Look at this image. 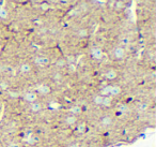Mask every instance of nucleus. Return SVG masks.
Returning <instances> with one entry per match:
<instances>
[{"mask_svg": "<svg viewBox=\"0 0 156 147\" xmlns=\"http://www.w3.org/2000/svg\"><path fill=\"white\" fill-rule=\"evenodd\" d=\"M113 55H114V57H116V59H122L125 56V50L122 46L116 47L114 50H113Z\"/></svg>", "mask_w": 156, "mask_h": 147, "instance_id": "obj_4", "label": "nucleus"}, {"mask_svg": "<svg viewBox=\"0 0 156 147\" xmlns=\"http://www.w3.org/2000/svg\"><path fill=\"white\" fill-rule=\"evenodd\" d=\"M87 130V124L86 123H79L77 126V131L78 133H85Z\"/></svg>", "mask_w": 156, "mask_h": 147, "instance_id": "obj_13", "label": "nucleus"}, {"mask_svg": "<svg viewBox=\"0 0 156 147\" xmlns=\"http://www.w3.org/2000/svg\"><path fill=\"white\" fill-rule=\"evenodd\" d=\"M77 121V118L76 116H74V115H72V116H67V118H65V124L69 125V126H73V125L76 124Z\"/></svg>", "mask_w": 156, "mask_h": 147, "instance_id": "obj_9", "label": "nucleus"}, {"mask_svg": "<svg viewBox=\"0 0 156 147\" xmlns=\"http://www.w3.org/2000/svg\"><path fill=\"white\" fill-rule=\"evenodd\" d=\"M122 6H123V4H122V2H121V1H119V2L116 4V7H118V8H121V7H122Z\"/></svg>", "mask_w": 156, "mask_h": 147, "instance_id": "obj_24", "label": "nucleus"}, {"mask_svg": "<svg viewBox=\"0 0 156 147\" xmlns=\"http://www.w3.org/2000/svg\"><path fill=\"white\" fill-rule=\"evenodd\" d=\"M30 108H31V111L32 112H34V113H37V112H40L41 108H42V106H41L40 103H31V105H30Z\"/></svg>", "mask_w": 156, "mask_h": 147, "instance_id": "obj_15", "label": "nucleus"}, {"mask_svg": "<svg viewBox=\"0 0 156 147\" xmlns=\"http://www.w3.org/2000/svg\"><path fill=\"white\" fill-rule=\"evenodd\" d=\"M116 75H118V74H116V72L114 70H109L105 73V77H106L107 80H114L116 77Z\"/></svg>", "mask_w": 156, "mask_h": 147, "instance_id": "obj_8", "label": "nucleus"}, {"mask_svg": "<svg viewBox=\"0 0 156 147\" xmlns=\"http://www.w3.org/2000/svg\"><path fill=\"white\" fill-rule=\"evenodd\" d=\"M101 123H102V125H103L104 127H108V126H110V125L112 124L113 120H112V118H111V117L105 116V117H103V119H102Z\"/></svg>", "mask_w": 156, "mask_h": 147, "instance_id": "obj_7", "label": "nucleus"}, {"mask_svg": "<svg viewBox=\"0 0 156 147\" xmlns=\"http://www.w3.org/2000/svg\"><path fill=\"white\" fill-rule=\"evenodd\" d=\"M19 1H21V0H19Z\"/></svg>", "mask_w": 156, "mask_h": 147, "instance_id": "obj_27", "label": "nucleus"}, {"mask_svg": "<svg viewBox=\"0 0 156 147\" xmlns=\"http://www.w3.org/2000/svg\"><path fill=\"white\" fill-rule=\"evenodd\" d=\"M111 103H112V99H111L110 97H104L103 98V102H102V105H103V106L108 107V106L111 105Z\"/></svg>", "mask_w": 156, "mask_h": 147, "instance_id": "obj_14", "label": "nucleus"}, {"mask_svg": "<svg viewBox=\"0 0 156 147\" xmlns=\"http://www.w3.org/2000/svg\"><path fill=\"white\" fill-rule=\"evenodd\" d=\"M126 110H127V107L125 106L124 104H123V105H120V106H119V111H120V112H122V113H124Z\"/></svg>", "mask_w": 156, "mask_h": 147, "instance_id": "obj_19", "label": "nucleus"}, {"mask_svg": "<svg viewBox=\"0 0 156 147\" xmlns=\"http://www.w3.org/2000/svg\"><path fill=\"white\" fill-rule=\"evenodd\" d=\"M121 87L120 86H112L111 85V89H110V94L109 96H113V97H116V96H119L121 94Z\"/></svg>", "mask_w": 156, "mask_h": 147, "instance_id": "obj_6", "label": "nucleus"}, {"mask_svg": "<svg viewBox=\"0 0 156 147\" xmlns=\"http://www.w3.org/2000/svg\"><path fill=\"white\" fill-rule=\"evenodd\" d=\"M78 34H79V37H86L87 34H88V31L86 29H80Z\"/></svg>", "mask_w": 156, "mask_h": 147, "instance_id": "obj_18", "label": "nucleus"}, {"mask_svg": "<svg viewBox=\"0 0 156 147\" xmlns=\"http://www.w3.org/2000/svg\"><path fill=\"white\" fill-rule=\"evenodd\" d=\"M139 108H140V110L144 111V110H146V108H148V105H146V104H141V105L139 106Z\"/></svg>", "mask_w": 156, "mask_h": 147, "instance_id": "obj_20", "label": "nucleus"}, {"mask_svg": "<svg viewBox=\"0 0 156 147\" xmlns=\"http://www.w3.org/2000/svg\"><path fill=\"white\" fill-rule=\"evenodd\" d=\"M1 9H2V6H1V4H0V10H1Z\"/></svg>", "mask_w": 156, "mask_h": 147, "instance_id": "obj_25", "label": "nucleus"}, {"mask_svg": "<svg viewBox=\"0 0 156 147\" xmlns=\"http://www.w3.org/2000/svg\"><path fill=\"white\" fill-rule=\"evenodd\" d=\"M1 87L3 88V89H7V87H8V85L6 83H1Z\"/></svg>", "mask_w": 156, "mask_h": 147, "instance_id": "obj_23", "label": "nucleus"}, {"mask_svg": "<svg viewBox=\"0 0 156 147\" xmlns=\"http://www.w3.org/2000/svg\"><path fill=\"white\" fill-rule=\"evenodd\" d=\"M19 70L21 73L26 74V73H29L30 71H31V67H30L29 64H23L21 66H20Z\"/></svg>", "mask_w": 156, "mask_h": 147, "instance_id": "obj_12", "label": "nucleus"}, {"mask_svg": "<svg viewBox=\"0 0 156 147\" xmlns=\"http://www.w3.org/2000/svg\"><path fill=\"white\" fill-rule=\"evenodd\" d=\"M103 96H101V94H98V96H95V97L93 98V102L96 104V105H102V102H103Z\"/></svg>", "mask_w": 156, "mask_h": 147, "instance_id": "obj_16", "label": "nucleus"}, {"mask_svg": "<svg viewBox=\"0 0 156 147\" xmlns=\"http://www.w3.org/2000/svg\"><path fill=\"white\" fill-rule=\"evenodd\" d=\"M8 14H9V13H8V11L6 10L3 7H2V9L0 10V18H2V20H6V18L8 17Z\"/></svg>", "mask_w": 156, "mask_h": 147, "instance_id": "obj_17", "label": "nucleus"}, {"mask_svg": "<svg viewBox=\"0 0 156 147\" xmlns=\"http://www.w3.org/2000/svg\"><path fill=\"white\" fill-rule=\"evenodd\" d=\"M34 62H35L37 66H40V67H44V66H47V64H49V59H48L47 57L39 56L34 59Z\"/></svg>", "mask_w": 156, "mask_h": 147, "instance_id": "obj_3", "label": "nucleus"}, {"mask_svg": "<svg viewBox=\"0 0 156 147\" xmlns=\"http://www.w3.org/2000/svg\"><path fill=\"white\" fill-rule=\"evenodd\" d=\"M1 48H2V47H1V45H0V53H1Z\"/></svg>", "mask_w": 156, "mask_h": 147, "instance_id": "obj_26", "label": "nucleus"}, {"mask_svg": "<svg viewBox=\"0 0 156 147\" xmlns=\"http://www.w3.org/2000/svg\"><path fill=\"white\" fill-rule=\"evenodd\" d=\"M70 112L73 114L74 116L79 115V114H81V107H80L79 105H73V106L70 108Z\"/></svg>", "mask_w": 156, "mask_h": 147, "instance_id": "obj_10", "label": "nucleus"}, {"mask_svg": "<svg viewBox=\"0 0 156 147\" xmlns=\"http://www.w3.org/2000/svg\"><path fill=\"white\" fill-rule=\"evenodd\" d=\"M91 55H92L93 58L96 59V60H101L104 56L103 50H101V48H98V47H94V48H92V50H91Z\"/></svg>", "mask_w": 156, "mask_h": 147, "instance_id": "obj_1", "label": "nucleus"}, {"mask_svg": "<svg viewBox=\"0 0 156 147\" xmlns=\"http://www.w3.org/2000/svg\"><path fill=\"white\" fill-rule=\"evenodd\" d=\"M9 147H19V145H18V144H15V143H12Z\"/></svg>", "mask_w": 156, "mask_h": 147, "instance_id": "obj_22", "label": "nucleus"}, {"mask_svg": "<svg viewBox=\"0 0 156 147\" xmlns=\"http://www.w3.org/2000/svg\"><path fill=\"white\" fill-rule=\"evenodd\" d=\"M69 147H80V145L78 143H74V144H71Z\"/></svg>", "mask_w": 156, "mask_h": 147, "instance_id": "obj_21", "label": "nucleus"}, {"mask_svg": "<svg viewBox=\"0 0 156 147\" xmlns=\"http://www.w3.org/2000/svg\"><path fill=\"white\" fill-rule=\"evenodd\" d=\"M37 90L42 94H47L50 92V87L48 85H45V84H42V85H39L37 87Z\"/></svg>", "mask_w": 156, "mask_h": 147, "instance_id": "obj_5", "label": "nucleus"}, {"mask_svg": "<svg viewBox=\"0 0 156 147\" xmlns=\"http://www.w3.org/2000/svg\"><path fill=\"white\" fill-rule=\"evenodd\" d=\"M110 89H111V85H108V86H105L101 90V96H103V97H109L110 94Z\"/></svg>", "mask_w": 156, "mask_h": 147, "instance_id": "obj_11", "label": "nucleus"}, {"mask_svg": "<svg viewBox=\"0 0 156 147\" xmlns=\"http://www.w3.org/2000/svg\"><path fill=\"white\" fill-rule=\"evenodd\" d=\"M24 99H25V101H27L28 103H34V102L37 100V96L35 92H31V91H30V92L25 94Z\"/></svg>", "mask_w": 156, "mask_h": 147, "instance_id": "obj_2", "label": "nucleus"}]
</instances>
